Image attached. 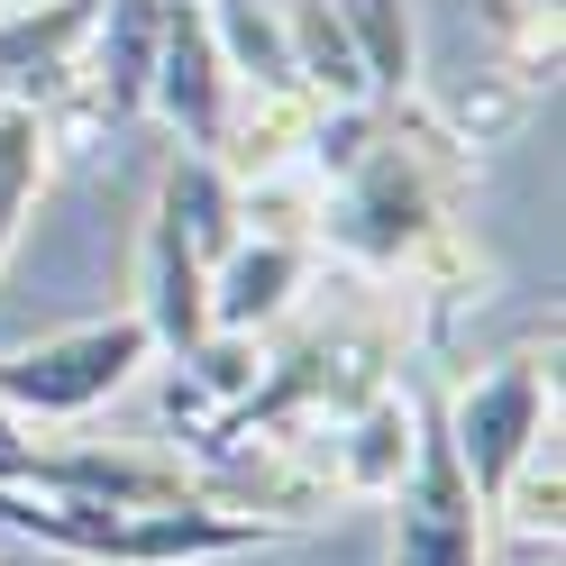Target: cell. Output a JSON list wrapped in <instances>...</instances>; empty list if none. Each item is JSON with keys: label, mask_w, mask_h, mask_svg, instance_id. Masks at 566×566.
I'll list each match as a JSON object with an SVG mask.
<instances>
[{"label": "cell", "mask_w": 566, "mask_h": 566, "mask_svg": "<svg viewBox=\"0 0 566 566\" xmlns=\"http://www.w3.org/2000/svg\"><path fill=\"white\" fill-rule=\"evenodd\" d=\"M430 147H448L439 128H402L394 111H375V137L321 184V238L311 247H338L347 265L402 274L411 247L448 229V184H439Z\"/></svg>", "instance_id": "1"}, {"label": "cell", "mask_w": 566, "mask_h": 566, "mask_svg": "<svg viewBox=\"0 0 566 566\" xmlns=\"http://www.w3.org/2000/svg\"><path fill=\"white\" fill-rule=\"evenodd\" d=\"M0 530H19L55 557H83V566H210V557H247L274 539L265 521L220 512L201 493L119 512V503H55V493H19V484H0Z\"/></svg>", "instance_id": "2"}, {"label": "cell", "mask_w": 566, "mask_h": 566, "mask_svg": "<svg viewBox=\"0 0 566 566\" xmlns=\"http://www.w3.org/2000/svg\"><path fill=\"white\" fill-rule=\"evenodd\" d=\"M147 357H156V338H147L137 311L46 329V338H28V347L0 357V411H10V420H74V411H101Z\"/></svg>", "instance_id": "3"}, {"label": "cell", "mask_w": 566, "mask_h": 566, "mask_svg": "<svg viewBox=\"0 0 566 566\" xmlns=\"http://www.w3.org/2000/svg\"><path fill=\"white\" fill-rule=\"evenodd\" d=\"M439 420H448V448H457V467H467L475 503L493 512V493L512 484V467L557 430V384H548V366L521 347V357L484 366L475 384H457V394L439 402Z\"/></svg>", "instance_id": "4"}, {"label": "cell", "mask_w": 566, "mask_h": 566, "mask_svg": "<svg viewBox=\"0 0 566 566\" xmlns=\"http://www.w3.org/2000/svg\"><path fill=\"white\" fill-rule=\"evenodd\" d=\"M484 503L467 467L448 448L439 402H420V439H411V475L394 484V566H484Z\"/></svg>", "instance_id": "5"}, {"label": "cell", "mask_w": 566, "mask_h": 566, "mask_svg": "<svg viewBox=\"0 0 566 566\" xmlns=\"http://www.w3.org/2000/svg\"><path fill=\"white\" fill-rule=\"evenodd\" d=\"M229 101H238V74L220 38H210L201 0H165V28H156V74H147V111L184 137V147L220 156V128H229Z\"/></svg>", "instance_id": "6"}, {"label": "cell", "mask_w": 566, "mask_h": 566, "mask_svg": "<svg viewBox=\"0 0 566 566\" xmlns=\"http://www.w3.org/2000/svg\"><path fill=\"white\" fill-rule=\"evenodd\" d=\"M0 484L19 493H55V503H119V512H147V503H192V467L174 457H128V448H10L0 457Z\"/></svg>", "instance_id": "7"}, {"label": "cell", "mask_w": 566, "mask_h": 566, "mask_svg": "<svg viewBox=\"0 0 566 566\" xmlns=\"http://www.w3.org/2000/svg\"><path fill=\"white\" fill-rule=\"evenodd\" d=\"M411 439H420V394L375 384L329 420V493L357 503H394V484L411 475Z\"/></svg>", "instance_id": "8"}, {"label": "cell", "mask_w": 566, "mask_h": 566, "mask_svg": "<svg viewBox=\"0 0 566 566\" xmlns=\"http://www.w3.org/2000/svg\"><path fill=\"white\" fill-rule=\"evenodd\" d=\"M101 0H38V10H0V111H46L83 74Z\"/></svg>", "instance_id": "9"}, {"label": "cell", "mask_w": 566, "mask_h": 566, "mask_svg": "<svg viewBox=\"0 0 566 566\" xmlns=\"http://www.w3.org/2000/svg\"><path fill=\"white\" fill-rule=\"evenodd\" d=\"M302 283H311V247H293V238H238L229 256L210 265V329L265 338L283 311H293Z\"/></svg>", "instance_id": "10"}, {"label": "cell", "mask_w": 566, "mask_h": 566, "mask_svg": "<svg viewBox=\"0 0 566 566\" xmlns=\"http://www.w3.org/2000/svg\"><path fill=\"white\" fill-rule=\"evenodd\" d=\"M137 321L165 357H184V347L210 329V265L184 247V229L147 210V256H137Z\"/></svg>", "instance_id": "11"}, {"label": "cell", "mask_w": 566, "mask_h": 566, "mask_svg": "<svg viewBox=\"0 0 566 566\" xmlns=\"http://www.w3.org/2000/svg\"><path fill=\"white\" fill-rule=\"evenodd\" d=\"M338 28L357 46V74L375 111H411L420 101V19L411 0H338Z\"/></svg>", "instance_id": "12"}, {"label": "cell", "mask_w": 566, "mask_h": 566, "mask_svg": "<svg viewBox=\"0 0 566 566\" xmlns=\"http://www.w3.org/2000/svg\"><path fill=\"white\" fill-rule=\"evenodd\" d=\"M311 119H321V101L311 92H247L229 101V128H220V165L238 174H283V165H302L311 156Z\"/></svg>", "instance_id": "13"}, {"label": "cell", "mask_w": 566, "mask_h": 566, "mask_svg": "<svg viewBox=\"0 0 566 566\" xmlns=\"http://www.w3.org/2000/svg\"><path fill=\"white\" fill-rule=\"evenodd\" d=\"M156 210L184 229V247H192L201 265H220L229 247H238V174H229L220 156H201V147H184V156L165 165Z\"/></svg>", "instance_id": "14"}, {"label": "cell", "mask_w": 566, "mask_h": 566, "mask_svg": "<svg viewBox=\"0 0 566 566\" xmlns=\"http://www.w3.org/2000/svg\"><path fill=\"white\" fill-rule=\"evenodd\" d=\"M283 55H293V83L321 111H366V74L338 28V0H283Z\"/></svg>", "instance_id": "15"}, {"label": "cell", "mask_w": 566, "mask_h": 566, "mask_svg": "<svg viewBox=\"0 0 566 566\" xmlns=\"http://www.w3.org/2000/svg\"><path fill=\"white\" fill-rule=\"evenodd\" d=\"M530 111H539V92L521 74H503V64H484V74H467L439 101V137L448 147H503V137H521Z\"/></svg>", "instance_id": "16"}, {"label": "cell", "mask_w": 566, "mask_h": 566, "mask_svg": "<svg viewBox=\"0 0 566 566\" xmlns=\"http://www.w3.org/2000/svg\"><path fill=\"white\" fill-rule=\"evenodd\" d=\"M38 192H46V128L38 111H0V265H10Z\"/></svg>", "instance_id": "17"}, {"label": "cell", "mask_w": 566, "mask_h": 566, "mask_svg": "<svg viewBox=\"0 0 566 566\" xmlns=\"http://www.w3.org/2000/svg\"><path fill=\"white\" fill-rule=\"evenodd\" d=\"M10 448H19V420H10V411H0V457H10Z\"/></svg>", "instance_id": "18"}, {"label": "cell", "mask_w": 566, "mask_h": 566, "mask_svg": "<svg viewBox=\"0 0 566 566\" xmlns=\"http://www.w3.org/2000/svg\"><path fill=\"white\" fill-rule=\"evenodd\" d=\"M0 10H38V0H0Z\"/></svg>", "instance_id": "19"}]
</instances>
